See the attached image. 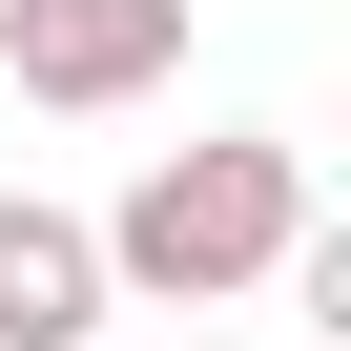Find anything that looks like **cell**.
<instances>
[{"instance_id":"cell-3","label":"cell","mask_w":351,"mask_h":351,"mask_svg":"<svg viewBox=\"0 0 351 351\" xmlns=\"http://www.w3.org/2000/svg\"><path fill=\"white\" fill-rule=\"evenodd\" d=\"M124 289H104V228L42 207V186H0V351H83Z\"/></svg>"},{"instance_id":"cell-1","label":"cell","mask_w":351,"mask_h":351,"mask_svg":"<svg viewBox=\"0 0 351 351\" xmlns=\"http://www.w3.org/2000/svg\"><path fill=\"white\" fill-rule=\"evenodd\" d=\"M289 228H310V165H289V145H248V124H228V145H165L145 186L104 207V289H124V310H248V289L289 269Z\"/></svg>"},{"instance_id":"cell-4","label":"cell","mask_w":351,"mask_h":351,"mask_svg":"<svg viewBox=\"0 0 351 351\" xmlns=\"http://www.w3.org/2000/svg\"><path fill=\"white\" fill-rule=\"evenodd\" d=\"M0 42H21V0H0Z\"/></svg>"},{"instance_id":"cell-2","label":"cell","mask_w":351,"mask_h":351,"mask_svg":"<svg viewBox=\"0 0 351 351\" xmlns=\"http://www.w3.org/2000/svg\"><path fill=\"white\" fill-rule=\"evenodd\" d=\"M21 104H62V124H104V104H145L165 62H186V0H21Z\"/></svg>"}]
</instances>
